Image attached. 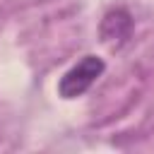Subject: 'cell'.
<instances>
[{
	"label": "cell",
	"mask_w": 154,
	"mask_h": 154,
	"mask_svg": "<svg viewBox=\"0 0 154 154\" xmlns=\"http://www.w3.org/2000/svg\"><path fill=\"white\" fill-rule=\"evenodd\" d=\"M106 63L96 55H84L77 65H72L58 82V94L63 99H77L91 89V84L103 75Z\"/></svg>",
	"instance_id": "6da1fadb"
},
{
	"label": "cell",
	"mask_w": 154,
	"mask_h": 154,
	"mask_svg": "<svg viewBox=\"0 0 154 154\" xmlns=\"http://www.w3.org/2000/svg\"><path fill=\"white\" fill-rule=\"evenodd\" d=\"M99 34H101V43L103 46H108L113 51L123 48L132 36V14L125 7L108 10L103 14V19H101Z\"/></svg>",
	"instance_id": "7a4b0ae2"
}]
</instances>
